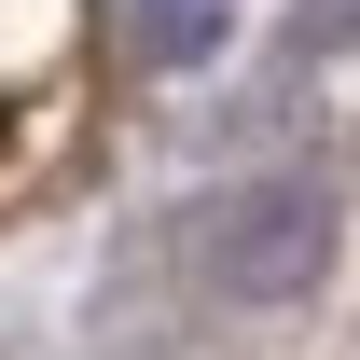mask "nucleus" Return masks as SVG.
Returning a JSON list of instances; mask_svg holds the SVG:
<instances>
[{
    "label": "nucleus",
    "mask_w": 360,
    "mask_h": 360,
    "mask_svg": "<svg viewBox=\"0 0 360 360\" xmlns=\"http://www.w3.org/2000/svg\"><path fill=\"white\" fill-rule=\"evenodd\" d=\"M153 14V56H208L222 42V0H139Z\"/></svg>",
    "instance_id": "obj_2"
},
{
    "label": "nucleus",
    "mask_w": 360,
    "mask_h": 360,
    "mask_svg": "<svg viewBox=\"0 0 360 360\" xmlns=\"http://www.w3.org/2000/svg\"><path fill=\"white\" fill-rule=\"evenodd\" d=\"M319 264V194H236L222 208V277L236 291H291Z\"/></svg>",
    "instance_id": "obj_1"
}]
</instances>
